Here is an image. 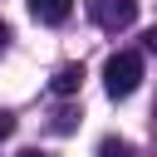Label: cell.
Instances as JSON below:
<instances>
[{
	"label": "cell",
	"instance_id": "cell-5",
	"mask_svg": "<svg viewBox=\"0 0 157 157\" xmlns=\"http://www.w3.org/2000/svg\"><path fill=\"white\" fill-rule=\"evenodd\" d=\"M98 157H132V142H123V137H103V142H98Z\"/></svg>",
	"mask_w": 157,
	"mask_h": 157
},
{
	"label": "cell",
	"instance_id": "cell-2",
	"mask_svg": "<svg viewBox=\"0 0 157 157\" xmlns=\"http://www.w3.org/2000/svg\"><path fill=\"white\" fill-rule=\"evenodd\" d=\"M88 15L103 29H128L137 20V0H88Z\"/></svg>",
	"mask_w": 157,
	"mask_h": 157
},
{
	"label": "cell",
	"instance_id": "cell-3",
	"mask_svg": "<svg viewBox=\"0 0 157 157\" xmlns=\"http://www.w3.org/2000/svg\"><path fill=\"white\" fill-rule=\"evenodd\" d=\"M69 10H74V0H29V15L39 25H64Z\"/></svg>",
	"mask_w": 157,
	"mask_h": 157
},
{
	"label": "cell",
	"instance_id": "cell-1",
	"mask_svg": "<svg viewBox=\"0 0 157 157\" xmlns=\"http://www.w3.org/2000/svg\"><path fill=\"white\" fill-rule=\"evenodd\" d=\"M137 83H142V54H132V49L108 54V64H103V88H108V98H128Z\"/></svg>",
	"mask_w": 157,
	"mask_h": 157
},
{
	"label": "cell",
	"instance_id": "cell-6",
	"mask_svg": "<svg viewBox=\"0 0 157 157\" xmlns=\"http://www.w3.org/2000/svg\"><path fill=\"white\" fill-rule=\"evenodd\" d=\"M10 132H15V113H5V108H0V137H10Z\"/></svg>",
	"mask_w": 157,
	"mask_h": 157
},
{
	"label": "cell",
	"instance_id": "cell-7",
	"mask_svg": "<svg viewBox=\"0 0 157 157\" xmlns=\"http://www.w3.org/2000/svg\"><path fill=\"white\" fill-rule=\"evenodd\" d=\"M147 49H152V54H157V29H152V34H147Z\"/></svg>",
	"mask_w": 157,
	"mask_h": 157
},
{
	"label": "cell",
	"instance_id": "cell-4",
	"mask_svg": "<svg viewBox=\"0 0 157 157\" xmlns=\"http://www.w3.org/2000/svg\"><path fill=\"white\" fill-rule=\"evenodd\" d=\"M78 83H83V64H64V69L49 78L54 93H78Z\"/></svg>",
	"mask_w": 157,
	"mask_h": 157
},
{
	"label": "cell",
	"instance_id": "cell-9",
	"mask_svg": "<svg viewBox=\"0 0 157 157\" xmlns=\"http://www.w3.org/2000/svg\"><path fill=\"white\" fill-rule=\"evenodd\" d=\"M20 157H49V152H20Z\"/></svg>",
	"mask_w": 157,
	"mask_h": 157
},
{
	"label": "cell",
	"instance_id": "cell-8",
	"mask_svg": "<svg viewBox=\"0 0 157 157\" xmlns=\"http://www.w3.org/2000/svg\"><path fill=\"white\" fill-rule=\"evenodd\" d=\"M5 39H10V25H0V44H5Z\"/></svg>",
	"mask_w": 157,
	"mask_h": 157
}]
</instances>
